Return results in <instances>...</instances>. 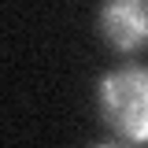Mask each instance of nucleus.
Returning <instances> with one entry per match:
<instances>
[{
	"label": "nucleus",
	"instance_id": "nucleus-1",
	"mask_svg": "<svg viewBox=\"0 0 148 148\" xmlns=\"http://www.w3.org/2000/svg\"><path fill=\"white\" fill-rule=\"evenodd\" d=\"M100 115L126 141H148V71L119 67L100 78Z\"/></svg>",
	"mask_w": 148,
	"mask_h": 148
},
{
	"label": "nucleus",
	"instance_id": "nucleus-2",
	"mask_svg": "<svg viewBox=\"0 0 148 148\" xmlns=\"http://www.w3.org/2000/svg\"><path fill=\"white\" fill-rule=\"evenodd\" d=\"M100 34L119 52L145 48L148 45V4L145 0H108L100 11Z\"/></svg>",
	"mask_w": 148,
	"mask_h": 148
}]
</instances>
